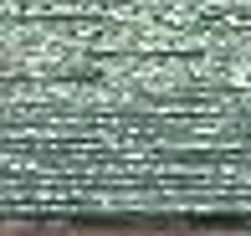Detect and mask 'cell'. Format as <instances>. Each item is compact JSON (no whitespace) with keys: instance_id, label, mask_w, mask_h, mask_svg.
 Wrapping results in <instances>:
<instances>
[]
</instances>
